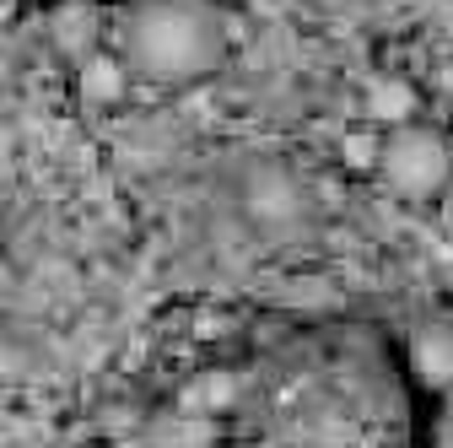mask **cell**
Masks as SVG:
<instances>
[{
	"instance_id": "cell-1",
	"label": "cell",
	"mask_w": 453,
	"mask_h": 448,
	"mask_svg": "<svg viewBox=\"0 0 453 448\" xmlns=\"http://www.w3.org/2000/svg\"><path fill=\"white\" fill-rule=\"evenodd\" d=\"M119 54L146 81H200L226 54V17L216 0H135L119 17Z\"/></svg>"
},
{
	"instance_id": "cell-2",
	"label": "cell",
	"mask_w": 453,
	"mask_h": 448,
	"mask_svg": "<svg viewBox=\"0 0 453 448\" xmlns=\"http://www.w3.org/2000/svg\"><path fill=\"white\" fill-rule=\"evenodd\" d=\"M378 179L394 195H405V200H426V195L448 189V179H453V141H448V130L416 125V120L400 125V130H388L383 151H378Z\"/></svg>"
},
{
	"instance_id": "cell-3",
	"label": "cell",
	"mask_w": 453,
	"mask_h": 448,
	"mask_svg": "<svg viewBox=\"0 0 453 448\" xmlns=\"http://www.w3.org/2000/svg\"><path fill=\"white\" fill-rule=\"evenodd\" d=\"M238 205L259 233H292L308 216V184L287 162H254L238 184Z\"/></svg>"
},
{
	"instance_id": "cell-4",
	"label": "cell",
	"mask_w": 453,
	"mask_h": 448,
	"mask_svg": "<svg viewBox=\"0 0 453 448\" xmlns=\"http://www.w3.org/2000/svg\"><path fill=\"white\" fill-rule=\"evenodd\" d=\"M411 367L421 383L453 395V319H421L411 335Z\"/></svg>"
},
{
	"instance_id": "cell-5",
	"label": "cell",
	"mask_w": 453,
	"mask_h": 448,
	"mask_svg": "<svg viewBox=\"0 0 453 448\" xmlns=\"http://www.w3.org/2000/svg\"><path fill=\"white\" fill-rule=\"evenodd\" d=\"M416 108H421V97H416V87L405 76H372V87H367V120L400 130V125L416 120Z\"/></svg>"
},
{
	"instance_id": "cell-6",
	"label": "cell",
	"mask_w": 453,
	"mask_h": 448,
	"mask_svg": "<svg viewBox=\"0 0 453 448\" xmlns=\"http://www.w3.org/2000/svg\"><path fill=\"white\" fill-rule=\"evenodd\" d=\"M130 87V66H125V54L119 49H92L87 60H81V97L87 103H113V97H125Z\"/></svg>"
},
{
	"instance_id": "cell-7",
	"label": "cell",
	"mask_w": 453,
	"mask_h": 448,
	"mask_svg": "<svg viewBox=\"0 0 453 448\" xmlns=\"http://www.w3.org/2000/svg\"><path fill=\"white\" fill-rule=\"evenodd\" d=\"M216 427L205 411H184V416H162L151 432V448H211Z\"/></svg>"
},
{
	"instance_id": "cell-8",
	"label": "cell",
	"mask_w": 453,
	"mask_h": 448,
	"mask_svg": "<svg viewBox=\"0 0 453 448\" xmlns=\"http://www.w3.org/2000/svg\"><path fill=\"white\" fill-rule=\"evenodd\" d=\"M378 151H383V135H367V130L346 135V162L351 167H378Z\"/></svg>"
},
{
	"instance_id": "cell-9",
	"label": "cell",
	"mask_w": 453,
	"mask_h": 448,
	"mask_svg": "<svg viewBox=\"0 0 453 448\" xmlns=\"http://www.w3.org/2000/svg\"><path fill=\"white\" fill-rule=\"evenodd\" d=\"M195 400H200V406H226V400H233V378L205 373V383L195 389Z\"/></svg>"
},
{
	"instance_id": "cell-10",
	"label": "cell",
	"mask_w": 453,
	"mask_h": 448,
	"mask_svg": "<svg viewBox=\"0 0 453 448\" xmlns=\"http://www.w3.org/2000/svg\"><path fill=\"white\" fill-rule=\"evenodd\" d=\"M432 437H437V448H453V395H448V406L437 411V432H432Z\"/></svg>"
}]
</instances>
